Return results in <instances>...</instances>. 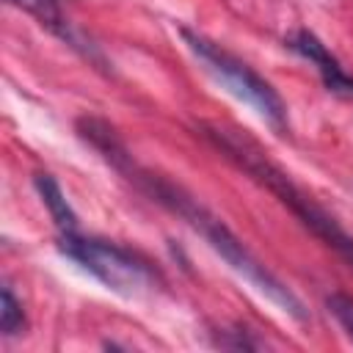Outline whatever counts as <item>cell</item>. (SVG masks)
<instances>
[{
    "mask_svg": "<svg viewBox=\"0 0 353 353\" xmlns=\"http://www.w3.org/2000/svg\"><path fill=\"white\" fill-rule=\"evenodd\" d=\"M58 243L69 259H74L83 270L97 276L108 290H113L119 295L138 298V295L152 292L154 284L160 281L157 270L143 256H138L116 243L83 237L77 232H61Z\"/></svg>",
    "mask_w": 353,
    "mask_h": 353,
    "instance_id": "obj_3",
    "label": "cell"
},
{
    "mask_svg": "<svg viewBox=\"0 0 353 353\" xmlns=\"http://www.w3.org/2000/svg\"><path fill=\"white\" fill-rule=\"evenodd\" d=\"M182 39L190 47V52L204 63V69L237 99H243L245 105H251L270 127L276 130H287V105L279 97V91L259 77L248 63H243L240 58H234L232 52H226L223 47H218L215 41L182 28Z\"/></svg>",
    "mask_w": 353,
    "mask_h": 353,
    "instance_id": "obj_4",
    "label": "cell"
},
{
    "mask_svg": "<svg viewBox=\"0 0 353 353\" xmlns=\"http://www.w3.org/2000/svg\"><path fill=\"white\" fill-rule=\"evenodd\" d=\"M201 130L229 160H234L245 174H251L259 185H265L273 196H279V201L287 204L325 245H331L342 259L353 265V237L312 196H306L290 179V174H284L245 130H237L234 124H221V121H207L201 124Z\"/></svg>",
    "mask_w": 353,
    "mask_h": 353,
    "instance_id": "obj_2",
    "label": "cell"
},
{
    "mask_svg": "<svg viewBox=\"0 0 353 353\" xmlns=\"http://www.w3.org/2000/svg\"><path fill=\"white\" fill-rule=\"evenodd\" d=\"M6 3H11V6H17V8L28 11L33 19H39V25H41V28H47L50 33L61 36L66 44L80 47V50L85 52V47H83V44L77 41V36H74V30H72L69 19L63 17V11H61L58 0H6Z\"/></svg>",
    "mask_w": 353,
    "mask_h": 353,
    "instance_id": "obj_6",
    "label": "cell"
},
{
    "mask_svg": "<svg viewBox=\"0 0 353 353\" xmlns=\"http://www.w3.org/2000/svg\"><path fill=\"white\" fill-rule=\"evenodd\" d=\"M0 328L6 336H14L19 331H25V314H22V303L14 298L11 287L6 284L3 287V295H0Z\"/></svg>",
    "mask_w": 353,
    "mask_h": 353,
    "instance_id": "obj_8",
    "label": "cell"
},
{
    "mask_svg": "<svg viewBox=\"0 0 353 353\" xmlns=\"http://www.w3.org/2000/svg\"><path fill=\"white\" fill-rule=\"evenodd\" d=\"M287 47L295 50L298 55H303L309 63L317 66V72H320V77H323V83H325L328 91L342 94V97H353V77L345 74V69L339 66V61L325 50V44L312 30H306V28L295 30L287 39Z\"/></svg>",
    "mask_w": 353,
    "mask_h": 353,
    "instance_id": "obj_5",
    "label": "cell"
},
{
    "mask_svg": "<svg viewBox=\"0 0 353 353\" xmlns=\"http://www.w3.org/2000/svg\"><path fill=\"white\" fill-rule=\"evenodd\" d=\"M33 185H36V190H39L44 207L50 210L55 226H58L61 232H77V215L72 212V207H69V201H66L61 185H58L50 174H36V176H33Z\"/></svg>",
    "mask_w": 353,
    "mask_h": 353,
    "instance_id": "obj_7",
    "label": "cell"
},
{
    "mask_svg": "<svg viewBox=\"0 0 353 353\" xmlns=\"http://www.w3.org/2000/svg\"><path fill=\"white\" fill-rule=\"evenodd\" d=\"M325 303H328L331 314L339 320V325L347 331V336L353 339V298H347L342 292H334V295H328Z\"/></svg>",
    "mask_w": 353,
    "mask_h": 353,
    "instance_id": "obj_9",
    "label": "cell"
},
{
    "mask_svg": "<svg viewBox=\"0 0 353 353\" xmlns=\"http://www.w3.org/2000/svg\"><path fill=\"white\" fill-rule=\"evenodd\" d=\"M119 174H124L138 190H143L146 196H152L157 204H163V207H168L171 212H176L179 218H185L210 245H212V251L215 254H221V259L234 270V273H240L254 290H259L265 298H270L281 312H287L290 317H295V320H306V309H303V303L298 301V295L290 290V287H284L234 234H232V229L221 221V218H215L204 204H199L193 196H188L182 188H176L174 182H168V179H163L160 174H152V171H146V168H138L135 165V160H130Z\"/></svg>",
    "mask_w": 353,
    "mask_h": 353,
    "instance_id": "obj_1",
    "label": "cell"
}]
</instances>
